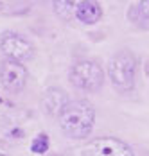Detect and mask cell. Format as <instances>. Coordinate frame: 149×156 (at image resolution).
Masks as SVG:
<instances>
[{
  "mask_svg": "<svg viewBox=\"0 0 149 156\" xmlns=\"http://www.w3.org/2000/svg\"><path fill=\"white\" fill-rule=\"evenodd\" d=\"M58 120H60L61 129L67 136L75 138V140H83L93 129L95 109L88 101H83V99L68 101V104L61 109Z\"/></svg>",
  "mask_w": 149,
  "mask_h": 156,
  "instance_id": "1",
  "label": "cell"
},
{
  "mask_svg": "<svg viewBox=\"0 0 149 156\" xmlns=\"http://www.w3.org/2000/svg\"><path fill=\"white\" fill-rule=\"evenodd\" d=\"M135 72H136V58L129 50H122L119 54H115L108 65L110 81L119 92L133 90Z\"/></svg>",
  "mask_w": 149,
  "mask_h": 156,
  "instance_id": "2",
  "label": "cell"
},
{
  "mask_svg": "<svg viewBox=\"0 0 149 156\" xmlns=\"http://www.w3.org/2000/svg\"><path fill=\"white\" fill-rule=\"evenodd\" d=\"M70 83L85 92H97L103 88L104 72L95 61H77L70 68Z\"/></svg>",
  "mask_w": 149,
  "mask_h": 156,
  "instance_id": "3",
  "label": "cell"
},
{
  "mask_svg": "<svg viewBox=\"0 0 149 156\" xmlns=\"http://www.w3.org/2000/svg\"><path fill=\"white\" fill-rule=\"evenodd\" d=\"M81 156H133V149L115 136H99L85 144Z\"/></svg>",
  "mask_w": 149,
  "mask_h": 156,
  "instance_id": "4",
  "label": "cell"
},
{
  "mask_svg": "<svg viewBox=\"0 0 149 156\" xmlns=\"http://www.w3.org/2000/svg\"><path fill=\"white\" fill-rule=\"evenodd\" d=\"M0 48H2V54L9 61H16V63L29 61L34 56L32 43L18 32H4L2 38H0Z\"/></svg>",
  "mask_w": 149,
  "mask_h": 156,
  "instance_id": "5",
  "label": "cell"
},
{
  "mask_svg": "<svg viewBox=\"0 0 149 156\" xmlns=\"http://www.w3.org/2000/svg\"><path fill=\"white\" fill-rule=\"evenodd\" d=\"M0 83L7 92L20 94L27 83V68L16 61H9V59L2 61L0 63Z\"/></svg>",
  "mask_w": 149,
  "mask_h": 156,
  "instance_id": "6",
  "label": "cell"
},
{
  "mask_svg": "<svg viewBox=\"0 0 149 156\" xmlns=\"http://www.w3.org/2000/svg\"><path fill=\"white\" fill-rule=\"evenodd\" d=\"M75 18L86 25L92 23H97L103 16V9H101V4L95 2V0H83V2H77L74 7Z\"/></svg>",
  "mask_w": 149,
  "mask_h": 156,
  "instance_id": "7",
  "label": "cell"
},
{
  "mask_svg": "<svg viewBox=\"0 0 149 156\" xmlns=\"http://www.w3.org/2000/svg\"><path fill=\"white\" fill-rule=\"evenodd\" d=\"M43 104H45V109L49 115H58L60 117L61 109L68 104V99L63 90H56V88H50L43 97Z\"/></svg>",
  "mask_w": 149,
  "mask_h": 156,
  "instance_id": "8",
  "label": "cell"
},
{
  "mask_svg": "<svg viewBox=\"0 0 149 156\" xmlns=\"http://www.w3.org/2000/svg\"><path fill=\"white\" fill-rule=\"evenodd\" d=\"M47 149H49V136L45 133H40L31 142V151L34 154H43V153H47Z\"/></svg>",
  "mask_w": 149,
  "mask_h": 156,
  "instance_id": "9",
  "label": "cell"
},
{
  "mask_svg": "<svg viewBox=\"0 0 149 156\" xmlns=\"http://www.w3.org/2000/svg\"><path fill=\"white\" fill-rule=\"evenodd\" d=\"M129 13H140L142 16H147L149 18V0H144V2H136L133 4V7L129 9Z\"/></svg>",
  "mask_w": 149,
  "mask_h": 156,
  "instance_id": "10",
  "label": "cell"
},
{
  "mask_svg": "<svg viewBox=\"0 0 149 156\" xmlns=\"http://www.w3.org/2000/svg\"><path fill=\"white\" fill-rule=\"evenodd\" d=\"M11 136H16V138H18V136H22V131H20V129H15V131H11Z\"/></svg>",
  "mask_w": 149,
  "mask_h": 156,
  "instance_id": "11",
  "label": "cell"
},
{
  "mask_svg": "<svg viewBox=\"0 0 149 156\" xmlns=\"http://www.w3.org/2000/svg\"><path fill=\"white\" fill-rule=\"evenodd\" d=\"M0 156H9V154H5V153H0Z\"/></svg>",
  "mask_w": 149,
  "mask_h": 156,
  "instance_id": "12",
  "label": "cell"
},
{
  "mask_svg": "<svg viewBox=\"0 0 149 156\" xmlns=\"http://www.w3.org/2000/svg\"><path fill=\"white\" fill-rule=\"evenodd\" d=\"M2 5H4V4H2V2H0V9H2Z\"/></svg>",
  "mask_w": 149,
  "mask_h": 156,
  "instance_id": "13",
  "label": "cell"
},
{
  "mask_svg": "<svg viewBox=\"0 0 149 156\" xmlns=\"http://www.w3.org/2000/svg\"><path fill=\"white\" fill-rule=\"evenodd\" d=\"M0 102H2V97H0Z\"/></svg>",
  "mask_w": 149,
  "mask_h": 156,
  "instance_id": "14",
  "label": "cell"
},
{
  "mask_svg": "<svg viewBox=\"0 0 149 156\" xmlns=\"http://www.w3.org/2000/svg\"><path fill=\"white\" fill-rule=\"evenodd\" d=\"M58 156H60V154H58Z\"/></svg>",
  "mask_w": 149,
  "mask_h": 156,
  "instance_id": "15",
  "label": "cell"
}]
</instances>
